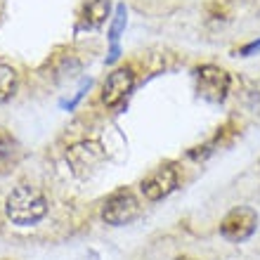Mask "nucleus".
I'll return each mask as SVG.
<instances>
[{"instance_id": "nucleus-4", "label": "nucleus", "mask_w": 260, "mask_h": 260, "mask_svg": "<svg viewBox=\"0 0 260 260\" xmlns=\"http://www.w3.org/2000/svg\"><path fill=\"white\" fill-rule=\"evenodd\" d=\"M197 90L206 102L220 104L230 92V74L225 69L206 64L197 71Z\"/></svg>"}, {"instance_id": "nucleus-1", "label": "nucleus", "mask_w": 260, "mask_h": 260, "mask_svg": "<svg viewBox=\"0 0 260 260\" xmlns=\"http://www.w3.org/2000/svg\"><path fill=\"white\" fill-rule=\"evenodd\" d=\"M50 211L48 197L34 185H17L5 199V215L17 227H34Z\"/></svg>"}, {"instance_id": "nucleus-5", "label": "nucleus", "mask_w": 260, "mask_h": 260, "mask_svg": "<svg viewBox=\"0 0 260 260\" xmlns=\"http://www.w3.org/2000/svg\"><path fill=\"white\" fill-rule=\"evenodd\" d=\"M175 187H178V171L173 166H158L142 180L140 189H142L144 199L161 201V199L175 192Z\"/></svg>"}, {"instance_id": "nucleus-9", "label": "nucleus", "mask_w": 260, "mask_h": 260, "mask_svg": "<svg viewBox=\"0 0 260 260\" xmlns=\"http://www.w3.org/2000/svg\"><path fill=\"white\" fill-rule=\"evenodd\" d=\"M125 28V5H118L116 7V17H114V21H111V28H109V41H111V52L109 57H107V64H114L118 59V36H121V31Z\"/></svg>"}, {"instance_id": "nucleus-8", "label": "nucleus", "mask_w": 260, "mask_h": 260, "mask_svg": "<svg viewBox=\"0 0 260 260\" xmlns=\"http://www.w3.org/2000/svg\"><path fill=\"white\" fill-rule=\"evenodd\" d=\"M109 10H111V3L109 0H88L83 5V12H81V26L83 28H100L107 21L109 17Z\"/></svg>"}, {"instance_id": "nucleus-2", "label": "nucleus", "mask_w": 260, "mask_h": 260, "mask_svg": "<svg viewBox=\"0 0 260 260\" xmlns=\"http://www.w3.org/2000/svg\"><path fill=\"white\" fill-rule=\"evenodd\" d=\"M142 206L137 201V197L130 189H118V192L109 194L102 204V220L111 227H123L130 225L133 220L140 215Z\"/></svg>"}, {"instance_id": "nucleus-11", "label": "nucleus", "mask_w": 260, "mask_h": 260, "mask_svg": "<svg viewBox=\"0 0 260 260\" xmlns=\"http://www.w3.org/2000/svg\"><path fill=\"white\" fill-rule=\"evenodd\" d=\"M14 151H17V144H14L12 137L0 135V168L12 161V158H14Z\"/></svg>"}, {"instance_id": "nucleus-14", "label": "nucleus", "mask_w": 260, "mask_h": 260, "mask_svg": "<svg viewBox=\"0 0 260 260\" xmlns=\"http://www.w3.org/2000/svg\"><path fill=\"white\" fill-rule=\"evenodd\" d=\"M178 260H194V258H187V255H180Z\"/></svg>"}, {"instance_id": "nucleus-10", "label": "nucleus", "mask_w": 260, "mask_h": 260, "mask_svg": "<svg viewBox=\"0 0 260 260\" xmlns=\"http://www.w3.org/2000/svg\"><path fill=\"white\" fill-rule=\"evenodd\" d=\"M17 71L10 64L0 62V104H5L7 100H12V95L17 92Z\"/></svg>"}, {"instance_id": "nucleus-7", "label": "nucleus", "mask_w": 260, "mask_h": 260, "mask_svg": "<svg viewBox=\"0 0 260 260\" xmlns=\"http://www.w3.org/2000/svg\"><path fill=\"white\" fill-rule=\"evenodd\" d=\"M67 158H69V164H71V171L78 178H85L90 168L100 166V161L104 158V151L97 142H78L67 151Z\"/></svg>"}, {"instance_id": "nucleus-6", "label": "nucleus", "mask_w": 260, "mask_h": 260, "mask_svg": "<svg viewBox=\"0 0 260 260\" xmlns=\"http://www.w3.org/2000/svg\"><path fill=\"white\" fill-rule=\"evenodd\" d=\"M133 88H135V74H133V69H128V67L116 69V71H111L107 76V81L102 85V102L107 107H118L133 92Z\"/></svg>"}, {"instance_id": "nucleus-12", "label": "nucleus", "mask_w": 260, "mask_h": 260, "mask_svg": "<svg viewBox=\"0 0 260 260\" xmlns=\"http://www.w3.org/2000/svg\"><path fill=\"white\" fill-rule=\"evenodd\" d=\"M244 57H248V55H253V52H260V41H253V43H248V45H244V48L239 50Z\"/></svg>"}, {"instance_id": "nucleus-13", "label": "nucleus", "mask_w": 260, "mask_h": 260, "mask_svg": "<svg viewBox=\"0 0 260 260\" xmlns=\"http://www.w3.org/2000/svg\"><path fill=\"white\" fill-rule=\"evenodd\" d=\"M88 88H90V81H88V83H83V85H81V90H78V92H76V97H74V100H71V102H69V104H67L69 109H74L76 104L81 102V97H83V95H85V90H88Z\"/></svg>"}, {"instance_id": "nucleus-3", "label": "nucleus", "mask_w": 260, "mask_h": 260, "mask_svg": "<svg viewBox=\"0 0 260 260\" xmlns=\"http://www.w3.org/2000/svg\"><path fill=\"white\" fill-rule=\"evenodd\" d=\"M255 230H258V213L248 206L232 208L220 222V237L232 241V244H241V241L251 239Z\"/></svg>"}]
</instances>
